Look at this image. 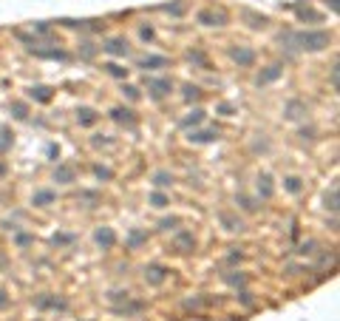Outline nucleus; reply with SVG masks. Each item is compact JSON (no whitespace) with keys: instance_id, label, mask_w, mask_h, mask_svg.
I'll list each match as a JSON object with an SVG mask.
<instances>
[{"instance_id":"1","label":"nucleus","mask_w":340,"mask_h":321,"mask_svg":"<svg viewBox=\"0 0 340 321\" xmlns=\"http://www.w3.org/2000/svg\"><path fill=\"white\" fill-rule=\"evenodd\" d=\"M329 32H301L295 34V43H301V49H309V51H321L329 46Z\"/></svg>"},{"instance_id":"2","label":"nucleus","mask_w":340,"mask_h":321,"mask_svg":"<svg viewBox=\"0 0 340 321\" xmlns=\"http://www.w3.org/2000/svg\"><path fill=\"white\" fill-rule=\"evenodd\" d=\"M198 20L204 26H224V15L221 12H198Z\"/></svg>"},{"instance_id":"3","label":"nucleus","mask_w":340,"mask_h":321,"mask_svg":"<svg viewBox=\"0 0 340 321\" xmlns=\"http://www.w3.org/2000/svg\"><path fill=\"white\" fill-rule=\"evenodd\" d=\"M147 88H150L156 97H164V94L170 91V80H150V83H147Z\"/></svg>"},{"instance_id":"4","label":"nucleus","mask_w":340,"mask_h":321,"mask_svg":"<svg viewBox=\"0 0 340 321\" xmlns=\"http://www.w3.org/2000/svg\"><path fill=\"white\" fill-rule=\"evenodd\" d=\"M97 242L102 245V247H111L113 242H116V236H113L111 227H99V230H97Z\"/></svg>"},{"instance_id":"5","label":"nucleus","mask_w":340,"mask_h":321,"mask_svg":"<svg viewBox=\"0 0 340 321\" xmlns=\"http://www.w3.org/2000/svg\"><path fill=\"white\" fill-rule=\"evenodd\" d=\"M252 57H255V54H252L250 49H235V51H233V60H235L238 66H250V63H252Z\"/></svg>"},{"instance_id":"6","label":"nucleus","mask_w":340,"mask_h":321,"mask_svg":"<svg viewBox=\"0 0 340 321\" xmlns=\"http://www.w3.org/2000/svg\"><path fill=\"white\" fill-rule=\"evenodd\" d=\"M105 51H111V54H128V43H125V40H119V37H113V40H108Z\"/></svg>"},{"instance_id":"7","label":"nucleus","mask_w":340,"mask_h":321,"mask_svg":"<svg viewBox=\"0 0 340 321\" xmlns=\"http://www.w3.org/2000/svg\"><path fill=\"white\" fill-rule=\"evenodd\" d=\"M278 77H281V66H269V68H267V71H264V74L258 77V85H261V83H272V80H278Z\"/></svg>"},{"instance_id":"8","label":"nucleus","mask_w":340,"mask_h":321,"mask_svg":"<svg viewBox=\"0 0 340 321\" xmlns=\"http://www.w3.org/2000/svg\"><path fill=\"white\" fill-rule=\"evenodd\" d=\"M139 66L142 68H162V66H167V57H145Z\"/></svg>"},{"instance_id":"9","label":"nucleus","mask_w":340,"mask_h":321,"mask_svg":"<svg viewBox=\"0 0 340 321\" xmlns=\"http://www.w3.org/2000/svg\"><path fill=\"white\" fill-rule=\"evenodd\" d=\"M164 273H167L164 267H150V270L145 273V279L147 282H153V284H159V282H164Z\"/></svg>"},{"instance_id":"10","label":"nucleus","mask_w":340,"mask_h":321,"mask_svg":"<svg viewBox=\"0 0 340 321\" xmlns=\"http://www.w3.org/2000/svg\"><path fill=\"white\" fill-rule=\"evenodd\" d=\"M77 119H80L82 125H94V122H97V114H94L91 108H82L80 114H77Z\"/></svg>"},{"instance_id":"11","label":"nucleus","mask_w":340,"mask_h":321,"mask_svg":"<svg viewBox=\"0 0 340 321\" xmlns=\"http://www.w3.org/2000/svg\"><path fill=\"white\" fill-rule=\"evenodd\" d=\"M32 97H34V100H40V102H49L51 100V91H49V88H43V85H37V88H32Z\"/></svg>"},{"instance_id":"12","label":"nucleus","mask_w":340,"mask_h":321,"mask_svg":"<svg viewBox=\"0 0 340 321\" xmlns=\"http://www.w3.org/2000/svg\"><path fill=\"white\" fill-rule=\"evenodd\" d=\"M54 202V193L51 190H40L37 196H34V205H51Z\"/></svg>"},{"instance_id":"13","label":"nucleus","mask_w":340,"mask_h":321,"mask_svg":"<svg viewBox=\"0 0 340 321\" xmlns=\"http://www.w3.org/2000/svg\"><path fill=\"white\" fill-rule=\"evenodd\" d=\"M190 139H193V142H210V139H215V131H201V134H190Z\"/></svg>"},{"instance_id":"14","label":"nucleus","mask_w":340,"mask_h":321,"mask_svg":"<svg viewBox=\"0 0 340 321\" xmlns=\"http://www.w3.org/2000/svg\"><path fill=\"white\" fill-rule=\"evenodd\" d=\"M57 179H60V182H71V179H74V170H71V168H60V170H57Z\"/></svg>"},{"instance_id":"15","label":"nucleus","mask_w":340,"mask_h":321,"mask_svg":"<svg viewBox=\"0 0 340 321\" xmlns=\"http://www.w3.org/2000/svg\"><path fill=\"white\" fill-rule=\"evenodd\" d=\"M201 119H204V111H193L190 117L184 119V125H196V122H201Z\"/></svg>"},{"instance_id":"16","label":"nucleus","mask_w":340,"mask_h":321,"mask_svg":"<svg viewBox=\"0 0 340 321\" xmlns=\"http://www.w3.org/2000/svg\"><path fill=\"white\" fill-rule=\"evenodd\" d=\"M145 233H142V230H136V233H130V247H136V245H142V242H145Z\"/></svg>"},{"instance_id":"17","label":"nucleus","mask_w":340,"mask_h":321,"mask_svg":"<svg viewBox=\"0 0 340 321\" xmlns=\"http://www.w3.org/2000/svg\"><path fill=\"white\" fill-rule=\"evenodd\" d=\"M170 182H173V176H167V173H156V185H159V188H167Z\"/></svg>"},{"instance_id":"18","label":"nucleus","mask_w":340,"mask_h":321,"mask_svg":"<svg viewBox=\"0 0 340 321\" xmlns=\"http://www.w3.org/2000/svg\"><path fill=\"white\" fill-rule=\"evenodd\" d=\"M286 188H289L292 193H298V190H301V179H298V176H289V179H286Z\"/></svg>"},{"instance_id":"19","label":"nucleus","mask_w":340,"mask_h":321,"mask_svg":"<svg viewBox=\"0 0 340 321\" xmlns=\"http://www.w3.org/2000/svg\"><path fill=\"white\" fill-rule=\"evenodd\" d=\"M150 202L156 205V208H164V205H167V196H164V193H153V199H150Z\"/></svg>"},{"instance_id":"20","label":"nucleus","mask_w":340,"mask_h":321,"mask_svg":"<svg viewBox=\"0 0 340 321\" xmlns=\"http://www.w3.org/2000/svg\"><path fill=\"white\" fill-rule=\"evenodd\" d=\"M179 247H193V236H190V233L179 236Z\"/></svg>"},{"instance_id":"21","label":"nucleus","mask_w":340,"mask_h":321,"mask_svg":"<svg viewBox=\"0 0 340 321\" xmlns=\"http://www.w3.org/2000/svg\"><path fill=\"white\" fill-rule=\"evenodd\" d=\"M184 97H187V100H196V97H198V88H196V85H187V88H184Z\"/></svg>"},{"instance_id":"22","label":"nucleus","mask_w":340,"mask_h":321,"mask_svg":"<svg viewBox=\"0 0 340 321\" xmlns=\"http://www.w3.org/2000/svg\"><path fill=\"white\" fill-rule=\"evenodd\" d=\"M108 71H111L113 77H125L128 74V68H119V66H108Z\"/></svg>"},{"instance_id":"23","label":"nucleus","mask_w":340,"mask_h":321,"mask_svg":"<svg viewBox=\"0 0 340 321\" xmlns=\"http://www.w3.org/2000/svg\"><path fill=\"white\" fill-rule=\"evenodd\" d=\"M261 182H264V185H261V193H264V196H269V193H272V188H269V179H267V176H264V179H261Z\"/></svg>"},{"instance_id":"24","label":"nucleus","mask_w":340,"mask_h":321,"mask_svg":"<svg viewBox=\"0 0 340 321\" xmlns=\"http://www.w3.org/2000/svg\"><path fill=\"white\" fill-rule=\"evenodd\" d=\"M113 117H116V119H130V111H122V108H116V111H113Z\"/></svg>"},{"instance_id":"25","label":"nucleus","mask_w":340,"mask_h":321,"mask_svg":"<svg viewBox=\"0 0 340 321\" xmlns=\"http://www.w3.org/2000/svg\"><path fill=\"white\" fill-rule=\"evenodd\" d=\"M15 117H20V119L26 117V108H23V105H20V102H17V105H15Z\"/></svg>"},{"instance_id":"26","label":"nucleus","mask_w":340,"mask_h":321,"mask_svg":"<svg viewBox=\"0 0 340 321\" xmlns=\"http://www.w3.org/2000/svg\"><path fill=\"white\" fill-rule=\"evenodd\" d=\"M6 304H9V299H6V296L0 293V307H6Z\"/></svg>"}]
</instances>
